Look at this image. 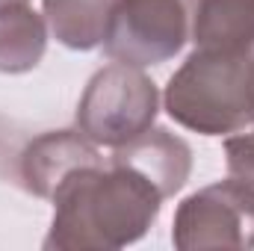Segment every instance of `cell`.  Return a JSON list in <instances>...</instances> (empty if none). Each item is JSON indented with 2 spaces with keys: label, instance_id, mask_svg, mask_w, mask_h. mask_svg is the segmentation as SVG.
Returning <instances> with one entry per match:
<instances>
[{
  "label": "cell",
  "instance_id": "1",
  "mask_svg": "<svg viewBox=\"0 0 254 251\" xmlns=\"http://www.w3.org/2000/svg\"><path fill=\"white\" fill-rule=\"evenodd\" d=\"M163 192L122 160L83 166L54 192V228L45 249H122L145 237L160 216Z\"/></svg>",
  "mask_w": 254,
  "mask_h": 251
},
{
  "label": "cell",
  "instance_id": "2",
  "mask_svg": "<svg viewBox=\"0 0 254 251\" xmlns=\"http://www.w3.org/2000/svg\"><path fill=\"white\" fill-rule=\"evenodd\" d=\"M166 113L204 136L246 130L252 110V57L195 48L166 86Z\"/></svg>",
  "mask_w": 254,
  "mask_h": 251
},
{
  "label": "cell",
  "instance_id": "3",
  "mask_svg": "<svg viewBox=\"0 0 254 251\" xmlns=\"http://www.w3.org/2000/svg\"><path fill=\"white\" fill-rule=\"evenodd\" d=\"M157 107V86L142 68L113 63L89 80L77 104V127L95 145L122 148L154 127Z\"/></svg>",
  "mask_w": 254,
  "mask_h": 251
},
{
  "label": "cell",
  "instance_id": "4",
  "mask_svg": "<svg viewBox=\"0 0 254 251\" xmlns=\"http://www.w3.org/2000/svg\"><path fill=\"white\" fill-rule=\"evenodd\" d=\"M198 0H116L104 54L133 68L169 63L192 39Z\"/></svg>",
  "mask_w": 254,
  "mask_h": 251
},
{
  "label": "cell",
  "instance_id": "5",
  "mask_svg": "<svg viewBox=\"0 0 254 251\" xmlns=\"http://www.w3.org/2000/svg\"><path fill=\"white\" fill-rule=\"evenodd\" d=\"M172 243L184 251L254 249V195L231 178L190 195L175 213Z\"/></svg>",
  "mask_w": 254,
  "mask_h": 251
},
{
  "label": "cell",
  "instance_id": "6",
  "mask_svg": "<svg viewBox=\"0 0 254 251\" xmlns=\"http://www.w3.org/2000/svg\"><path fill=\"white\" fill-rule=\"evenodd\" d=\"M113 160H122L133 166L139 175H145L154 187L163 192V198L175 195L187 184L192 169V151L190 145L169 130H145L142 136L130 139L127 145L116 148Z\"/></svg>",
  "mask_w": 254,
  "mask_h": 251
},
{
  "label": "cell",
  "instance_id": "7",
  "mask_svg": "<svg viewBox=\"0 0 254 251\" xmlns=\"http://www.w3.org/2000/svg\"><path fill=\"white\" fill-rule=\"evenodd\" d=\"M192 42L201 51L254 57V0H198Z\"/></svg>",
  "mask_w": 254,
  "mask_h": 251
},
{
  "label": "cell",
  "instance_id": "8",
  "mask_svg": "<svg viewBox=\"0 0 254 251\" xmlns=\"http://www.w3.org/2000/svg\"><path fill=\"white\" fill-rule=\"evenodd\" d=\"M48 30L42 15H36L27 0L0 3V71L24 74L33 71L45 57Z\"/></svg>",
  "mask_w": 254,
  "mask_h": 251
},
{
  "label": "cell",
  "instance_id": "9",
  "mask_svg": "<svg viewBox=\"0 0 254 251\" xmlns=\"http://www.w3.org/2000/svg\"><path fill=\"white\" fill-rule=\"evenodd\" d=\"M116 0H45V18L54 36L71 51L104 45Z\"/></svg>",
  "mask_w": 254,
  "mask_h": 251
},
{
  "label": "cell",
  "instance_id": "10",
  "mask_svg": "<svg viewBox=\"0 0 254 251\" xmlns=\"http://www.w3.org/2000/svg\"><path fill=\"white\" fill-rule=\"evenodd\" d=\"M225 154H228V178L254 195V122L249 125V130H237L234 136L225 139Z\"/></svg>",
  "mask_w": 254,
  "mask_h": 251
},
{
  "label": "cell",
  "instance_id": "11",
  "mask_svg": "<svg viewBox=\"0 0 254 251\" xmlns=\"http://www.w3.org/2000/svg\"><path fill=\"white\" fill-rule=\"evenodd\" d=\"M252 110H254V57H252Z\"/></svg>",
  "mask_w": 254,
  "mask_h": 251
},
{
  "label": "cell",
  "instance_id": "12",
  "mask_svg": "<svg viewBox=\"0 0 254 251\" xmlns=\"http://www.w3.org/2000/svg\"><path fill=\"white\" fill-rule=\"evenodd\" d=\"M0 3H3V0H0Z\"/></svg>",
  "mask_w": 254,
  "mask_h": 251
}]
</instances>
